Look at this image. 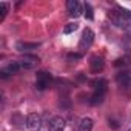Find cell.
<instances>
[{
  "instance_id": "1",
  "label": "cell",
  "mask_w": 131,
  "mask_h": 131,
  "mask_svg": "<svg viewBox=\"0 0 131 131\" xmlns=\"http://www.w3.org/2000/svg\"><path fill=\"white\" fill-rule=\"evenodd\" d=\"M106 90H108V82H106L105 79L94 80V82H93V94H91L90 103H91V105H99V103H102L103 99H105Z\"/></svg>"
},
{
  "instance_id": "2",
  "label": "cell",
  "mask_w": 131,
  "mask_h": 131,
  "mask_svg": "<svg viewBox=\"0 0 131 131\" xmlns=\"http://www.w3.org/2000/svg\"><path fill=\"white\" fill-rule=\"evenodd\" d=\"M93 42H94V32H93V29L85 28L83 32H82V37L79 40V49H82V51L88 49L93 45Z\"/></svg>"
},
{
  "instance_id": "3",
  "label": "cell",
  "mask_w": 131,
  "mask_h": 131,
  "mask_svg": "<svg viewBox=\"0 0 131 131\" xmlns=\"http://www.w3.org/2000/svg\"><path fill=\"white\" fill-rule=\"evenodd\" d=\"M51 82H52V77H51L49 73H46V71L37 73V77H36V88L37 90H40V91L46 90L51 85Z\"/></svg>"
},
{
  "instance_id": "4",
  "label": "cell",
  "mask_w": 131,
  "mask_h": 131,
  "mask_svg": "<svg viewBox=\"0 0 131 131\" xmlns=\"http://www.w3.org/2000/svg\"><path fill=\"white\" fill-rule=\"evenodd\" d=\"M116 82H117V85H119L122 90H126V91L131 90V74H129L128 71H120V73H117Z\"/></svg>"
},
{
  "instance_id": "5",
  "label": "cell",
  "mask_w": 131,
  "mask_h": 131,
  "mask_svg": "<svg viewBox=\"0 0 131 131\" xmlns=\"http://www.w3.org/2000/svg\"><path fill=\"white\" fill-rule=\"evenodd\" d=\"M40 62V59L37 56H31V54H25L20 60H19V65H20V68H25V70H31L34 68L36 65Z\"/></svg>"
},
{
  "instance_id": "6",
  "label": "cell",
  "mask_w": 131,
  "mask_h": 131,
  "mask_svg": "<svg viewBox=\"0 0 131 131\" xmlns=\"http://www.w3.org/2000/svg\"><path fill=\"white\" fill-rule=\"evenodd\" d=\"M67 9L71 17H79L83 13V6L77 2V0H68L67 2Z\"/></svg>"
},
{
  "instance_id": "7",
  "label": "cell",
  "mask_w": 131,
  "mask_h": 131,
  "mask_svg": "<svg viewBox=\"0 0 131 131\" xmlns=\"http://www.w3.org/2000/svg\"><path fill=\"white\" fill-rule=\"evenodd\" d=\"M26 126L29 129H32V131H37L42 126V117H40V114H36V113L29 114L26 117Z\"/></svg>"
},
{
  "instance_id": "8",
  "label": "cell",
  "mask_w": 131,
  "mask_h": 131,
  "mask_svg": "<svg viewBox=\"0 0 131 131\" xmlns=\"http://www.w3.org/2000/svg\"><path fill=\"white\" fill-rule=\"evenodd\" d=\"M90 67H91V71L97 74V73H100V71L103 70L105 62H103L102 57H99V56H93L91 60H90Z\"/></svg>"
},
{
  "instance_id": "9",
  "label": "cell",
  "mask_w": 131,
  "mask_h": 131,
  "mask_svg": "<svg viewBox=\"0 0 131 131\" xmlns=\"http://www.w3.org/2000/svg\"><path fill=\"white\" fill-rule=\"evenodd\" d=\"M19 70H20L19 62H11V63L8 65V67H5L2 71H0V76H2L3 79H6V77H9L11 74H16Z\"/></svg>"
},
{
  "instance_id": "10",
  "label": "cell",
  "mask_w": 131,
  "mask_h": 131,
  "mask_svg": "<svg viewBox=\"0 0 131 131\" xmlns=\"http://www.w3.org/2000/svg\"><path fill=\"white\" fill-rule=\"evenodd\" d=\"M49 129L51 131H63L65 129V120L62 117H52L49 120Z\"/></svg>"
},
{
  "instance_id": "11",
  "label": "cell",
  "mask_w": 131,
  "mask_h": 131,
  "mask_svg": "<svg viewBox=\"0 0 131 131\" xmlns=\"http://www.w3.org/2000/svg\"><path fill=\"white\" fill-rule=\"evenodd\" d=\"M40 46V43H29V42H17L16 43V49L23 52V51H29V49H37Z\"/></svg>"
},
{
  "instance_id": "12",
  "label": "cell",
  "mask_w": 131,
  "mask_h": 131,
  "mask_svg": "<svg viewBox=\"0 0 131 131\" xmlns=\"http://www.w3.org/2000/svg\"><path fill=\"white\" fill-rule=\"evenodd\" d=\"M80 131H91L93 129V119H90V117H83L82 120H80Z\"/></svg>"
},
{
  "instance_id": "13",
  "label": "cell",
  "mask_w": 131,
  "mask_h": 131,
  "mask_svg": "<svg viewBox=\"0 0 131 131\" xmlns=\"http://www.w3.org/2000/svg\"><path fill=\"white\" fill-rule=\"evenodd\" d=\"M83 16L88 20H93L94 19V11H93V6L90 3H83Z\"/></svg>"
},
{
  "instance_id": "14",
  "label": "cell",
  "mask_w": 131,
  "mask_h": 131,
  "mask_svg": "<svg viewBox=\"0 0 131 131\" xmlns=\"http://www.w3.org/2000/svg\"><path fill=\"white\" fill-rule=\"evenodd\" d=\"M8 9H9V5L8 3H5V2H2L0 3V20H3L5 17H6V14H8Z\"/></svg>"
},
{
  "instance_id": "15",
  "label": "cell",
  "mask_w": 131,
  "mask_h": 131,
  "mask_svg": "<svg viewBox=\"0 0 131 131\" xmlns=\"http://www.w3.org/2000/svg\"><path fill=\"white\" fill-rule=\"evenodd\" d=\"M77 28H79V25H77V23H68L67 26L63 28V34H71V32H74Z\"/></svg>"
},
{
  "instance_id": "16",
  "label": "cell",
  "mask_w": 131,
  "mask_h": 131,
  "mask_svg": "<svg viewBox=\"0 0 131 131\" xmlns=\"http://www.w3.org/2000/svg\"><path fill=\"white\" fill-rule=\"evenodd\" d=\"M80 57H82L80 54H68V60H74V62H76V60H79Z\"/></svg>"
},
{
  "instance_id": "17",
  "label": "cell",
  "mask_w": 131,
  "mask_h": 131,
  "mask_svg": "<svg viewBox=\"0 0 131 131\" xmlns=\"http://www.w3.org/2000/svg\"><path fill=\"white\" fill-rule=\"evenodd\" d=\"M129 131H131V128H129Z\"/></svg>"
}]
</instances>
